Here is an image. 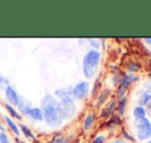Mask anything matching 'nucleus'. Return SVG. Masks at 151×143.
<instances>
[{
	"mask_svg": "<svg viewBox=\"0 0 151 143\" xmlns=\"http://www.w3.org/2000/svg\"><path fill=\"white\" fill-rule=\"evenodd\" d=\"M149 77H151V73H149Z\"/></svg>",
	"mask_w": 151,
	"mask_h": 143,
	"instance_id": "obj_38",
	"label": "nucleus"
},
{
	"mask_svg": "<svg viewBox=\"0 0 151 143\" xmlns=\"http://www.w3.org/2000/svg\"><path fill=\"white\" fill-rule=\"evenodd\" d=\"M147 143H151V139H149V140L147 141Z\"/></svg>",
	"mask_w": 151,
	"mask_h": 143,
	"instance_id": "obj_37",
	"label": "nucleus"
},
{
	"mask_svg": "<svg viewBox=\"0 0 151 143\" xmlns=\"http://www.w3.org/2000/svg\"><path fill=\"white\" fill-rule=\"evenodd\" d=\"M145 86H146V88H147V92H148L149 95H151V83L150 84H146Z\"/></svg>",
	"mask_w": 151,
	"mask_h": 143,
	"instance_id": "obj_31",
	"label": "nucleus"
},
{
	"mask_svg": "<svg viewBox=\"0 0 151 143\" xmlns=\"http://www.w3.org/2000/svg\"><path fill=\"white\" fill-rule=\"evenodd\" d=\"M118 83V77L117 76H114L113 77V84L114 85H117Z\"/></svg>",
	"mask_w": 151,
	"mask_h": 143,
	"instance_id": "obj_32",
	"label": "nucleus"
},
{
	"mask_svg": "<svg viewBox=\"0 0 151 143\" xmlns=\"http://www.w3.org/2000/svg\"><path fill=\"white\" fill-rule=\"evenodd\" d=\"M57 104H58V101L57 99L52 95H45L42 99V102H40V109H42V111L46 109H50V108H57Z\"/></svg>",
	"mask_w": 151,
	"mask_h": 143,
	"instance_id": "obj_7",
	"label": "nucleus"
},
{
	"mask_svg": "<svg viewBox=\"0 0 151 143\" xmlns=\"http://www.w3.org/2000/svg\"><path fill=\"white\" fill-rule=\"evenodd\" d=\"M5 108H6V110L9 112V114H11L13 117L17 118V119H21V114H20L19 112H18L12 105H9V103L5 104Z\"/></svg>",
	"mask_w": 151,
	"mask_h": 143,
	"instance_id": "obj_17",
	"label": "nucleus"
},
{
	"mask_svg": "<svg viewBox=\"0 0 151 143\" xmlns=\"http://www.w3.org/2000/svg\"><path fill=\"white\" fill-rule=\"evenodd\" d=\"M114 143H124V142H123V140H121V139H118V140L114 141Z\"/></svg>",
	"mask_w": 151,
	"mask_h": 143,
	"instance_id": "obj_34",
	"label": "nucleus"
},
{
	"mask_svg": "<svg viewBox=\"0 0 151 143\" xmlns=\"http://www.w3.org/2000/svg\"><path fill=\"white\" fill-rule=\"evenodd\" d=\"M146 106L147 108H151V95H148V99H147V102H146Z\"/></svg>",
	"mask_w": 151,
	"mask_h": 143,
	"instance_id": "obj_30",
	"label": "nucleus"
},
{
	"mask_svg": "<svg viewBox=\"0 0 151 143\" xmlns=\"http://www.w3.org/2000/svg\"><path fill=\"white\" fill-rule=\"evenodd\" d=\"M0 143H11L9 138L4 132H0Z\"/></svg>",
	"mask_w": 151,
	"mask_h": 143,
	"instance_id": "obj_23",
	"label": "nucleus"
},
{
	"mask_svg": "<svg viewBox=\"0 0 151 143\" xmlns=\"http://www.w3.org/2000/svg\"><path fill=\"white\" fill-rule=\"evenodd\" d=\"M89 42H90V44H91V46H93L94 48H99V42H97L96 40H89Z\"/></svg>",
	"mask_w": 151,
	"mask_h": 143,
	"instance_id": "obj_29",
	"label": "nucleus"
},
{
	"mask_svg": "<svg viewBox=\"0 0 151 143\" xmlns=\"http://www.w3.org/2000/svg\"><path fill=\"white\" fill-rule=\"evenodd\" d=\"M128 69H129L130 72H137V71H139V65L137 64L136 62H132L129 64V66H128Z\"/></svg>",
	"mask_w": 151,
	"mask_h": 143,
	"instance_id": "obj_27",
	"label": "nucleus"
},
{
	"mask_svg": "<svg viewBox=\"0 0 151 143\" xmlns=\"http://www.w3.org/2000/svg\"><path fill=\"white\" fill-rule=\"evenodd\" d=\"M147 115V111L144 107H141V106H137L134 109V116L136 119L138 118H144Z\"/></svg>",
	"mask_w": 151,
	"mask_h": 143,
	"instance_id": "obj_15",
	"label": "nucleus"
},
{
	"mask_svg": "<svg viewBox=\"0 0 151 143\" xmlns=\"http://www.w3.org/2000/svg\"><path fill=\"white\" fill-rule=\"evenodd\" d=\"M145 40H146V42L148 43V44H149V45H150V46H151V38H145Z\"/></svg>",
	"mask_w": 151,
	"mask_h": 143,
	"instance_id": "obj_35",
	"label": "nucleus"
},
{
	"mask_svg": "<svg viewBox=\"0 0 151 143\" xmlns=\"http://www.w3.org/2000/svg\"><path fill=\"white\" fill-rule=\"evenodd\" d=\"M0 85H1L2 87H5V88H6L7 86H9V80H7L6 78H4V77L0 76Z\"/></svg>",
	"mask_w": 151,
	"mask_h": 143,
	"instance_id": "obj_25",
	"label": "nucleus"
},
{
	"mask_svg": "<svg viewBox=\"0 0 151 143\" xmlns=\"http://www.w3.org/2000/svg\"><path fill=\"white\" fill-rule=\"evenodd\" d=\"M5 97H6V100L9 101V105H12L13 107L14 106H18L20 97L18 95L17 91H16L11 85L5 88Z\"/></svg>",
	"mask_w": 151,
	"mask_h": 143,
	"instance_id": "obj_8",
	"label": "nucleus"
},
{
	"mask_svg": "<svg viewBox=\"0 0 151 143\" xmlns=\"http://www.w3.org/2000/svg\"><path fill=\"white\" fill-rule=\"evenodd\" d=\"M147 115L150 117V119H151V108H149L148 110H147Z\"/></svg>",
	"mask_w": 151,
	"mask_h": 143,
	"instance_id": "obj_33",
	"label": "nucleus"
},
{
	"mask_svg": "<svg viewBox=\"0 0 151 143\" xmlns=\"http://www.w3.org/2000/svg\"><path fill=\"white\" fill-rule=\"evenodd\" d=\"M29 116L32 119L36 120V121H42V120H44V111H42L40 108L34 107L30 110Z\"/></svg>",
	"mask_w": 151,
	"mask_h": 143,
	"instance_id": "obj_11",
	"label": "nucleus"
},
{
	"mask_svg": "<svg viewBox=\"0 0 151 143\" xmlns=\"http://www.w3.org/2000/svg\"><path fill=\"white\" fill-rule=\"evenodd\" d=\"M57 111L61 118L63 119H70L75 116L77 112V106L75 103L73 98H65L60 101H58L57 104Z\"/></svg>",
	"mask_w": 151,
	"mask_h": 143,
	"instance_id": "obj_2",
	"label": "nucleus"
},
{
	"mask_svg": "<svg viewBox=\"0 0 151 143\" xmlns=\"http://www.w3.org/2000/svg\"><path fill=\"white\" fill-rule=\"evenodd\" d=\"M110 95V90H108V89H106V90L101 91V95H99V101H97V107H99V106H101L104 103H105L106 101H107V99L109 98Z\"/></svg>",
	"mask_w": 151,
	"mask_h": 143,
	"instance_id": "obj_16",
	"label": "nucleus"
},
{
	"mask_svg": "<svg viewBox=\"0 0 151 143\" xmlns=\"http://www.w3.org/2000/svg\"><path fill=\"white\" fill-rule=\"evenodd\" d=\"M89 90H90V85L87 81H82L79 82L73 88V99L77 100H84L88 95Z\"/></svg>",
	"mask_w": 151,
	"mask_h": 143,
	"instance_id": "obj_5",
	"label": "nucleus"
},
{
	"mask_svg": "<svg viewBox=\"0 0 151 143\" xmlns=\"http://www.w3.org/2000/svg\"><path fill=\"white\" fill-rule=\"evenodd\" d=\"M4 119H5V122L7 124V126H9V129H11L12 131H13L14 133H15L16 135H18L19 136L20 135V129H19V126H17V124H15V122L13 121V119H12L9 116H7V115H4Z\"/></svg>",
	"mask_w": 151,
	"mask_h": 143,
	"instance_id": "obj_14",
	"label": "nucleus"
},
{
	"mask_svg": "<svg viewBox=\"0 0 151 143\" xmlns=\"http://www.w3.org/2000/svg\"><path fill=\"white\" fill-rule=\"evenodd\" d=\"M99 87H101V83H99V79H97V80L94 82V86H93V89H92V97H95V95H96L97 91L101 89Z\"/></svg>",
	"mask_w": 151,
	"mask_h": 143,
	"instance_id": "obj_22",
	"label": "nucleus"
},
{
	"mask_svg": "<svg viewBox=\"0 0 151 143\" xmlns=\"http://www.w3.org/2000/svg\"><path fill=\"white\" fill-rule=\"evenodd\" d=\"M111 122L112 124H114L115 126H117V124H121L122 122V119L120 118V115L119 114H117V115H112V117H111Z\"/></svg>",
	"mask_w": 151,
	"mask_h": 143,
	"instance_id": "obj_21",
	"label": "nucleus"
},
{
	"mask_svg": "<svg viewBox=\"0 0 151 143\" xmlns=\"http://www.w3.org/2000/svg\"><path fill=\"white\" fill-rule=\"evenodd\" d=\"M55 95L60 100L65 98H73V88H60L55 90Z\"/></svg>",
	"mask_w": 151,
	"mask_h": 143,
	"instance_id": "obj_12",
	"label": "nucleus"
},
{
	"mask_svg": "<svg viewBox=\"0 0 151 143\" xmlns=\"http://www.w3.org/2000/svg\"><path fill=\"white\" fill-rule=\"evenodd\" d=\"M18 109H19V111L21 112L22 114H24V115H29L30 110L32 109L31 103H30L27 99L21 97L19 100V104H18Z\"/></svg>",
	"mask_w": 151,
	"mask_h": 143,
	"instance_id": "obj_9",
	"label": "nucleus"
},
{
	"mask_svg": "<svg viewBox=\"0 0 151 143\" xmlns=\"http://www.w3.org/2000/svg\"><path fill=\"white\" fill-rule=\"evenodd\" d=\"M137 129V136L140 140H149L151 138V121L147 117L138 118L134 121Z\"/></svg>",
	"mask_w": 151,
	"mask_h": 143,
	"instance_id": "obj_3",
	"label": "nucleus"
},
{
	"mask_svg": "<svg viewBox=\"0 0 151 143\" xmlns=\"http://www.w3.org/2000/svg\"><path fill=\"white\" fill-rule=\"evenodd\" d=\"M44 120L50 126H59L62 124V118L59 116L57 108L44 110Z\"/></svg>",
	"mask_w": 151,
	"mask_h": 143,
	"instance_id": "obj_4",
	"label": "nucleus"
},
{
	"mask_svg": "<svg viewBox=\"0 0 151 143\" xmlns=\"http://www.w3.org/2000/svg\"><path fill=\"white\" fill-rule=\"evenodd\" d=\"M126 102H127V98H126V95H124V97L119 101V106H118V108H117L118 114H119V115H122V114L124 113V111H125Z\"/></svg>",
	"mask_w": 151,
	"mask_h": 143,
	"instance_id": "obj_18",
	"label": "nucleus"
},
{
	"mask_svg": "<svg viewBox=\"0 0 151 143\" xmlns=\"http://www.w3.org/2000/svg\"><path fill=\"white\" fill-rule=\"evenodd\" d=\"M52 143H67V139L63 136H57L53 139Z\"/></svg>",
	"mask_w": 151,
	"mask_h": 143,
	"instance_id": "obj_24",
	"label": "nucleus"
},
{
	"mask_svg": "<svg viewBox=\"0 0 151 143\" xmlns=\"http://www.w3.org/2000/svg\"><path fill=\"white\" fill-rule=\"evenodd\" d=\"M0 132H4V128H3L1 124H0Z\"/></svg>",
	"mask_w": 151,
	"mask_h": 143,
	"instance_id": "obj_36",
	"label": "nucleus"
},
{
	"mask_svg": "<svg viewBox=\"0 0 151 143\" xmlns=\"http://www.w3.org/2000/svg\"><path fill=\"white\" fill-rule=\"evenodd\" d=\"M105 140H106V137L104 136V135H99V136H97L96 138L92 141V143H104Z\"/></svg>",
	"mask_w": 151,
	"mask_h": 143,
	"instance_id": "obj_26",
	"label": "nucleus"
},
{
	"mask_svg": "<svg viewBox=\"0 0 151 143\" xmlns=\"http://www.w3.org/2000/svg\"><path fill=\"white\" fill-rule=\"evenodd\" d=\"M101 62V52L99 50H91L83 59V73L88 79L92 78L97 71Z\"/></svg>",
	"mask_w": 151,
	"mask_h": 143,
	"instance_id": "obj_1",
	"label": "nucleus"
},
{
	"mask_svg": "<svg viewBox=\"0 0 151 143\" xmlns=\"http://www.w3.org/2000/svg\"><path fill=\"white\" fill-rule=\"evenodd\" d=\"M116 108H117V102H116L115 100H112V101H110L109 103L107 104V106L103 109V111H101V116H103V117H110V116L113 115V112Z\"/></svg>",
	"mask_w": 151,
	"mask_h": 143,
	"instance_id": "obj_10",
	"label": "nucleus"
},
{
	"mask_svg": "<svg viewBox=\"0 0 151 143\" xmlns=\"http://www.w3.org/2000/svg\"><path fill=\"white\" fill-rule=\"evenodd\" d=\"M19 126H20V129H21L22 133H23L26 137H28V138H31V139H34V134L27 128V126H24V124H19Z\"/></svg>",
	"mask_w": 151,
	"mask_h": 143,
	"instance_id": "obj_19",
	"label": "nucleus"
},
{
	"mask_svg": "<svg viewBox=\"0 0 151 143\" xmlns=\"http://www.w3.org/2000/svg\"><path fill=\"white\" fill-rule=\"evenodd\" d=\"M148 95H149V93L147 92V91H145V92H143L142 95H141L140 99H139V101H138L139 106H141V107L146 106V102H147V99H148Z\"/></svg>",
	"mask_w": 151,
	"mask_h": 143,
	"instance_id": "obj_20",
	"label": "nucleus"
},
{
	"mask_svg": "<svg viewBox=\"0 0 151 143\" xmlns=\"http://www.w3.org/2000/svg\"><path fill=\"white\" fill-rule=\"evenodd\" d=\"M139 77L136 76L134 74L130 75H125L123 78L120 80V84H119V88H118V97L119 98H123L124 95H125V91L128 89V87L130 86L132 82H136V81L139 80Z\"/></svg>",
	"mask_w": 151,
	"mask_h": 143,
	"instance_id": "obj_6",
	"label": "nucleus"
},
{
	"mask_svg": "<svg viewBox=\"0 0 151 143\" xmlns=\"http://www.w3.org/2000/svg\"><path fill=\"white\" fill-rule=\"evenodd\" d=\"M94 119H95L94 113H89L88 115L86 116V118H85V120H84V124H83L85 131H88L92 128L93 124H94Z\"/></svg>",
	"mask_w": 151,
	"mask_h": 143,
	"instance_id": "obj_13",
	"label": "nucleus"
},
{
	"mask_svg": "<svg viewBox=\"0 0 151 143\" xmlns=\"http://www.w3.org/2000/svg\"><path fill=\"white\" fill-rule=\"evenodd\" d=\"M122 135H123V137L124 138L126 139V140H129V141H134V138L132 136H130L129 134H128L127 132H126V131H122Z\"/></svg>",
	"mask_w": 151,
	"mask_h": 143,
	"instance_id": "obj_28",
	"label": "nucleus"
}]
</instances>
